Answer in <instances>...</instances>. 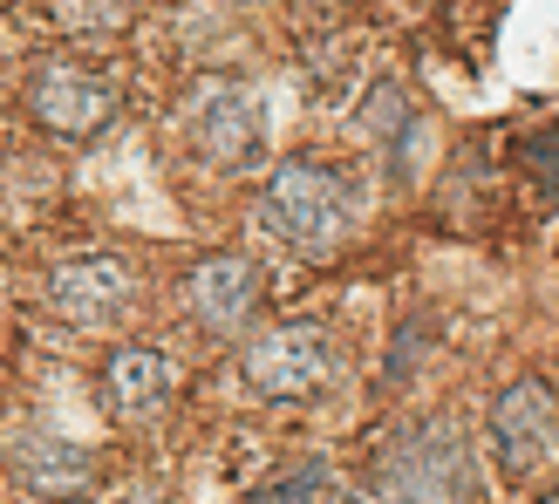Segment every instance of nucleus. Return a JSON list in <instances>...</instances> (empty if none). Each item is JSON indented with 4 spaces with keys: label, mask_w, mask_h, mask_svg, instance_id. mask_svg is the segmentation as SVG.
Wrapping results in <instances>:
<instances>
[{
    "label": "nucleus",
    "mask_w": 559,
    "mask_h": 504,
    "mask_svg": "<svg viewBox=\"0 0 559 504\" xmlns=\"http://www.w3.org/2000/svg\"><path fill=\"white\" fill-rule=\"evenodd\" d=\"M260 226L300 252H328L355 226V178L321 157H294L260 184Z\"/></svg>",
    "instance_id": "1"
},
{
    "label": "nucleus",
    "mask_w": 559,
    "mask_h": 504,
    "mask_svg": "<svg viewBox=\"0 0 559 504\" xmlns=\"http://www.w3.org/2000/svg\"><path fill=\"white\" fill-rule=\"evenodd\" d=\"M376 491L389 504H471L478 497V470H471V443L451 416L409 430L403 443H389V457L376 464Z\"/></svg>",
    "instance_id": "2"
},
{
    "label": "nucleus",
    "mask_w": 559,
    "mask_h": 504,
    "mask_svg": "<svg viewBox=\"0 0 559 504\" xmlns=\"http://www.w3.org/2000/svg\"><path fill=\"white\" fill-rule=\"evenodd\" d=\"M185 123L191 144L218 171H239V164H260L266 151V117H260V89L239 75H199L185 96Z\"/></svg>",
    "instance_id": "3"
},
{
    "label": "nucleus",
    "mask_w": 559,
    "mask_h": 504,
    "mask_svg": "<svg viewBox=\"0 0 559 504\" xmlns=\"http://www.w3.org/2000/svg\"><path fill=\"white\" fill-rule=\"evenodd\" d=\"M485 436H491V457H498L506 478H533L559 451V396L539 375H519L512 388H498V403L485 416Z\"/></svg>",
    "instance_id": "4"
},
{
    "label": "nucleus",
    "mask_w": 559,
    "mask_h": 504,
    "mask_svg": "<svg viewBox=\"0 0 559 504\" xmlns=\"http://www.w3.org/2000/svg\"><path fill=\"white\" fill-rule=\"evenodd\" d=\"M48 307L69 327H117L136 307V273L117 252H75L48 273Z\"/></svg>",
    "instance_id": "5"
},
{
    "label": "nucleus",
    "mask_w": 559,
    "mask_h": 504,
    "mask_svg": "<svg viewBox=\"0 0 559 504\" xmlns=\"http://www.w3.org/2000/svg\"><path fill=\"white\" fill-rule=\"evenodd\" d=\"M328 375H334V348L314 321H287L246 348V388L253 396H314Z\"/></svg>",
    "instance_id": "6"
},
{
    "label": "nucleus",
    "mask_w": 559,
    "mask_h": 504,
    "mask_svg": "<svg viewBox=\"0 0 559 504\" xmlns=\"http://www.w3.org/2000/svg\"><path fill=\"white\" fill-rule=\"evenodd\" d=\"M27 109H35V123L62 130V136H90L117 117V89L82 69V62H48L35 82H27Z\"/></svg>",
    "instance_id": "7"
},
{
    "label": "nucleus",
    "mask_w": 559,
    "mask_h": 504,
    "mask_svg": "<svg viewBox=\"0 0 559 504\" xmlns=\"http://www.w3.org/2000/svg\"><path fill=\"white\" fill-rule=\"evenodd\" d=\"M185 307L205 334H239L260 307V266L246 252H212V260L191 266L185 279Z\"/></svg>",
    "instance_id": "8"
},
{
    "label": "nucleus",
    "mask_w": 559,
    "mask_h": 504,
    "mask_svg": "<svg viewBox=\"0 0 559 504\" xmlns=\"http://www.w3.org/2000/svg\"><path fill=\"white\" fill-rule=\"evenodd\" d=\"M103 409L117 416V423H144V416H157L164 403L178 396V369H171V355H157L144 341H130L103 361Z\"/></svg>",
    "instance_id": "9"
},
{
    "label": "nucleus",
    "mask_w": 559,
    "mask_h": 504,
    "mask_svg": "<svg viewBox=\"0 0 559 504\" xmlns=\"http://www.w3.org/2000/svg\"><path fill=\"white\" fill-rule=\"evenodd\" d=\"M8 464H14V478L27 491H41V497H82L96 484V457L82 451V443H69V436H55V430H14L8 436Z\"/></svg>",
    "instance_id": "10"
},
{
    "label": "nucleus",
    "mask_w": 559,
    "mask_h": 504,
    "mask_svg": "<svg viewBox=\"0 0 559 504\" xmlns=\"http://www.w3.org/2000/svg\"><path fill=\"white\" fill-rule=\"evenodd\" d=\"M355 136H369V144L396 151V178H409V144H416V103H409V89H403L396 75H382L376 89H369V103L355 109Z\"/></svg>",
    "instance_id": "11"
},
{
    "label": "nucleus",
    "mask_w": 559,
    "mask_h": 504,
    "mask_svg": "<svg viewBox=\"0 0 559 504\" xmlns=\"http://www.w3.org/2000/svg\"><path fill=\"white\" fill-rule=\"evenodd\" d=\"M321 504H389V497H382V491H369V484H334Z\"/></svg>",
    "instance_id": "12"
},
{
    "label": "nucleus",
    "mask_w": 559,
    "mask_h": 504,
    "mask_svg": "<svg viewBox=\"0 0 559 504\" xmlns=\"http://www.w3.org/2000/svg\"><path fill=\"white\" fill-rule=\"evenodd\" d=\"M123 504H157V491H130V497H123Z\"/></svg>",
    "instance_id": "13"
}]
</instances>
